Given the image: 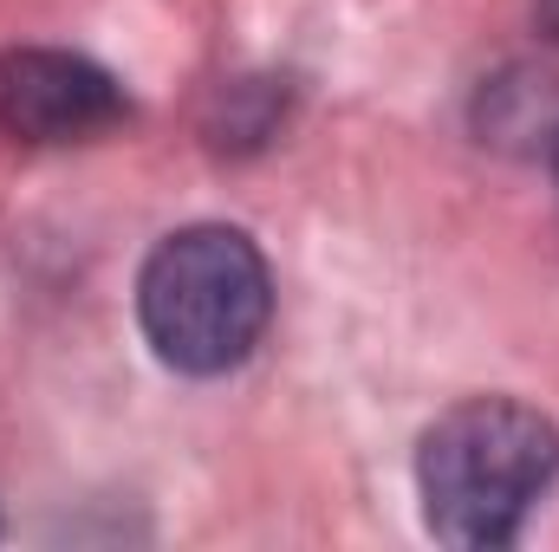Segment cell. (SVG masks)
Wrapping results in <instances>:
<instances>
[{"instance_id":"2","label":"cell","mask_w":559,"mask_h":552,"mask_svg":"<svg viewBox=\"0 0 559 552\" xmlns=\"http://www.w3.org/2000/svg\"><path fill=\"white\" fill-rule=\"evenodd\" d=\"M138 319L150 351L169 371L182 377L235 371L274 319V279L261 248L222 221L163 235L138 274Z\"/></svg>"},{"instance_id":"4","label":"cell","mask_w":559,"mask_h":552,"mask_svg":"<svg viewBox=\"0 0 559 552\" xmlns=\"http://www.w3.org/2000/svg\"><path fill=\"white\" fill-rule=\"evenodd\" d=\"M481 137L508 149H554L559 137V79L554 72H508L481 92Z\"/></svg>"},{"instance_id":"5","label":"cell","mask_w":559,"mask_h":552,"mask_svg":"<svg viewBox=\"0 0 559 552\" xmlns=\"http://www.w3.org/2000/svg\"><path fill=\"white\" fill-rule=\"evenodd\" d=\"M534 13H540V33L559 46V0H534Z\"/></svg>"},{"instance_id":"3","label":"cell","mask_w":559,"mask_h":552,"mask_svg":"<svg viewBox=\"0 0 559 552\" xmlns=\"http://www.w3.org/2000/svg\"><path fill=\"white\" fill-rule=\"evenodd\" d=\"M131 118L124 85L59 46H7L0 52V131L20 143H85Z\"/></svg>"},{"instance_id":"1","label":"cell","mask_w":559,"mask_h":552,"mask_svg":"<svg viewBox=\"0 0 559 552\" xmlns=\"http://www.w3.org/2000/svg\"><path fill=\"white\" fill-rule=\"evenodd\" d=\"M554 481L559 429L534 404H514V397H468L436 416L417 442L423 527L442 547H514Z\"/></svg>"},{"instance_id":"6","label":"cell","mask_w":559,"mask_h":552,"mask_svg":"<svg viewBox=\"0 0 559 552\" xmlns=\"http://www.w3.org/2000/svg\"><path fill=\"white\" fill-rule=\"evenodd\" d=\"M547 163H554V182H559V137H554V149H547Z\"/></svg>"}]
</instances>
